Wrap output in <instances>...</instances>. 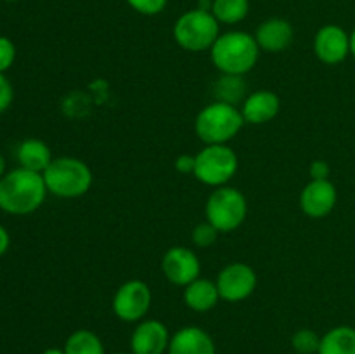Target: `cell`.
Segmentation results:
<instances>
[{
	"label": "cell",
	"mask_w": 355,
	"mask_h": 354,
	"mask_svg": "<svg viewBox=\"0 0 355 354\" xmlns=\"http://www.w3.org/2000/svg\"><path fill=\"white\" fill-rule=\"evenodd\" d=\"M128 6L144 16H156L166 7L168 0H127Z\"/></svg>",
	"instance_id": "25"
},
{
	"label": "cell",
	"mask_w": 355,
	"mask_h": 354,
	"mask_svg": "<svg viewBox=\"0 0 355 354\" xmlns=\"http://www.w3.org/2000/svg\"><path fill=\"white\" fill-rule=\"evenodd\" d=\"M250 10L248 0H214L211 14L218 23L236 24L246 17Z\"/></svg>",
	"instance_id": "22"
},
{
	"label": "cell",
	"mask_w": 355,
	"mask_h": 354,
	"mask_svg": "<svg viewBox=\"0 0 355 354\" xmlns=\"http://www.w3.org/2000/svg\"><path fill=\"white\" fill-rule=\"evenodd\" d=\"M9 245H10L9 233H7V229L3 228V226H0V255H3V253L7 252Z\"/></svg>",
	"instance_id": "30"
},
{
	"label": "cell",
	"mask_w": 355,
	"mask_h": 354,
	"mask_svg": "<svg viewBox=\"0 0 355 354\" xmlns=\"http://www.w3.org/2000/svg\"><path fill=\"white\" fill-rule=\"evenodd\" d=\"M211 62L222 75L243 76L255 68L260 47L255 37L246 31L222 33L210 49Z\"/></svg>",
	"instance_id": "2"
},
{
	"label": "cell",
	"mask_w": 355,
	"mask_h": 354,
	"mask_svg": "<svg viewBox=\"0 0 355 354\" xmlns=\"http://www.w3.org/2000/svg\"><path fill=\"white\" fill-rule=\"evenodd\" d=\"M350 54L355 58V28H354L352 35H350Z\"/></svg>",
	"instance_id": "32"
},
{
	"label": "cell",
	"mask_w": 355,
	"mask_h": 354,
	"mask_svg": "<svg viewBox=\"0 0 355 354\" xmlns=\"http://www.w3.org/2000/svg\"><path fill=\"white\" fill-rule=\"evenodd\" d=\"M162 271L170 283L187 287L200 278L201 262L196 253L187 246H172L163 255Z\"/></svg>",
	"instance_id": "10"
},
{
	"label": "cell",
	"mask_w": 355,
	"mask_h": 354,
	"mask_svg": "<svg viewBox=\"0 0 355 354\" xmlns=\"http://www.w3.org/2000/svg\"><path fill=\"white\" fill-rule=\"evenodd\" d=\"M49 193L59 198H80L92 187L94 176L83 160L61 156L52 160L42 174Z\"/></svg>",
	"instance_id": "4"
},
{
	"label": "cell",
	"mask_w": 355,
	"mask_h": 354,
	"mask_svg": "<svg viewBox=\"0 0 355 354\" xmlns=\"http://www.w3.org/2000/svg\"><path fill=\"white\" fill-rule=\"evenodd\" d=\"M309 174H311L312 180H324L331 174V169H329V165L324 160H314L311 167H309Z\"/></svg>",
	"instance_id": "28"
},
{
	"label": "cell",
	"mask_w": 355,
	"mask_h": 354,
	"mask_svg": "<svg viewBox=\"0 0 355 354\" xmlns=\"http://www.w3.org/2000/svg\"><path fill=\"white\" fill-rule=\"evenodd\" d=\"M113 354H128V353H113ZM132 354V353H130Z\"/></svg>",
	"instance_id": "34"
},
{
	"label": "cell",
	"mask_w": 355,
	"mask_h": 354,
	"mask_svg": "<svg viewBox=\"0 0 355 354\" xmlns=\"http://www.w3.org/2000/svg\"><path fill=\"white\" fill-rule=\"evenodd\" d=\"M243 125L245 118L238 106L214 101L198 113L194 130L205 144H227L239 134Z\"/></svg>",
	"instance_id": "3"
},
{
	"label": "cell",
	"mask_w": 355,
	"mask_h": 354,
	"mask_svg": "<svg viewBox=\"0 0 355 354\" xmlns=\"http://www.w3.org/2000/svg\"><path fill=\"white\" fill-rule=\"evenodd\" d=\"M6 176V160H3V156L0 155V179Z\"/></svg>",
	"instance_id": "33"
},
{
	"label": "cell",
	"mask_w": 355,
	"mask_h": 354,
	"mask_svg": "<svg viewBox=\"0 0 355 354\" xmlns=\"http://www.w3.org/2000/svg\"><path fill=\"white\" fill-rule=\"evenodd\" d=\"M194 165H196V158L193 155H180L175 160V169L180 174H194Z\"/></svg>",
	"instance_id": "29"
},
{
	"label": "cell",
	"mask_w": 355,
	"mask_h": 354,
	"mask_svg": "<svg viewBox=\"0 0 355 354\" xmlns=\"http://www.w3.org/2000/svg\"><path fill=\"white\" fill-rule=\"evenodd\" d=\"M218 235H220V231L211 222L205 221L194 226L193 233H191V238H193V243L198 248H208V246L215 245Z\"/></svg>",
	"instance_id": "24"
},
{
	"label": "cell",
	"mask_w": 355,
	"mask_h": 354,
	"mask_svg": "<svg viewBox=\"0 0 355 354\" xmlns=\"http://www.w3.org/2000/svg\"><path fill=\"white\" fill-rule=\"evenodd\" d=\"M51 148L40 139H26L17 148V162L23 169L31 170V172L44 174L45 169L52 163Z\"/></svg>",
	"instance_id": "18"
},
{
	"label": "cell",
	"mask_w": 355,
	"mask_h": 354,
	"mask_svg": "<svg viewBox=\"0 0 355 354\" xmlns=\"http://www.w3.org/2000/svg\"><path fill=\"white\" fill-rule=\"evenodd\" d=\"M153 294L148 283L130 280L120 285L113 297V312L125 323H139L151 309Z\"/></svg>",
	"instance_id": "8"
},
{
	"label": "cell",
	"mask_w": 355,
	"mask_h": 354,
	"mask_svg": "<svg viewBox=\"0 0 355 354\" xmlns=\"http://www.w3.org/2000/svg\"><path fill=\"white\" fill-rule=\"evenodd\" d=\"M318 354H355V328L335 326L321 337Z\"/></svg>",
	"instance_id": "19"
},
{
	"label": "cell",
	"mask_w": 355,
	"mask_h": 354,
	"mask_svg": "<svg viewBox=\"0 0 355 354\" xmlns=\"http://www.w3.org/2000/svg\"><path fill=\"white\" fill-rule=\"evenodd\" d=\"M207 221L211 222L220 233H231L245 222L248 215L246 196L236 187H217L208 196L205 207Z\"/></svg>",
	"instance_id": "7"
},
{
	"label": "cell",
	"mask_w": 355,
	"mask_h": 354,
	"mask_svg": "<svg viewBox=\"0 0 355 354\" xmlns=\"http://www.w3.org/2000/svg\"><path fill=\"white\" fill-rule=\"evenodd\" d=\"M338 193L329 179L311 180L300 193V208L312 219H322L335 208Z\"/></svg>",
	"instance_id": "13"
},
{
	"label": "cell",
	"mask_w": 355,
	"mask_h": 354,
	"mask_svg": "<svg viewBox=\"0 0 355 354\" xmlns=\"http://www.w3.org/2000/svg\"><path fill=\"white\" fill-rule=\"evenodd\" d=\"M281 110V101L272 90H257L243 101L241 115L245 124L262 125L274 120Z\"/></svg>",
	"instance_id": "15"
},
{
	"label": "cell",
	"mask_w": 355,
	"mask_h": 354,
	"mask_svg": "<svg viewBox=\"0 0 355 354\" xmlns=\"http://www.w3.org/2000/svg\"><path fill=\"white\" fill-rule=\"evenodd\" d=\"M220 37L218 21L208 10L194 9L175 21L173 38L177 44L189 52H203L214 47L217 38Z\"/></svg>",
	"instance_id": "5"
},
{
	"label": "cell",
	"mask_w": 355,
	"mask_h": 354,
	"mask_svg": "<svg viewBox=\"0 0 355 354\" xmlns=\"http://www.w3.org/2000/svg\"><path fill=\"white\" fill-rule=\"evenodd\" d=\"M42 354H64V349H59V347H49V349L44 351Z\"/></svg>",
	"instance_id": "31"
},
{
	"label": "cell",
	"mask_w": 355,
	"mask_h": 354,
	"mask_svg": "<svg viewBox=\"0 0 355 354\" xmlns=\"http://www.w3.org/2000/svg\"><path fill=\"white\" fill-rule=\"evenodd\" d=\"M220 301L217 283L205 278H198L193 283L184 287V302L196 312H208Z\"/></svg>",
	"instance_id": "17"
},
{
	"label": "cell",
	"mask_w": 355,
	"mask_h": 354,
	"mask_svg": "<svg viewBox=\"0 0 355 354\" xmlns=\"http://www.w3.org/2000/svg\"><path fill=\"white\" fill-rule=\"evenodd\" d=\"M64 354H106L103 340L92 330H76L64 344Z\"/></svg>",
	"instance_id": "20"
},
{
	"label": "cell",
	"mask_w": 355,
	"mask_h": 354,
	"mask_svg": "<svg viewBox=\"0 0 355 354\" xmlns=\"http://www.w3.org/2000/svg\"><path fill=\"white\" fill-rule=\"evenodd\" d=\"M295 37L293 26L290 21L272 17L267 19L257 28L255 40L259 44L260 51L266 52H283L291 45Z\"/></svg>",
	"instance_id": "16"
},
{
	"label": "cell",
	"mask_w": 355,
	"mask_h": 354,
	"mask_svg": "<svg viewBox=\"0 0 355 354\" xmlns=\"http://www.w3.org/2000/svg\"><path fill=\"white\" fill-rule=\"evenodd\" d=\"M12 97H14L12 85H10L9 80L3 76V73H0V113H3V111L10 106Z\"/></svg>",
	"instance_id": "27"
},
{
	"label": "cell",
	"mask_w": 355,
	"mask_h": 354,
	"mask_svg": "<svg viewBox=\"0 0 355 354\" xmlns=\"http://www.w3.org/2000/svg\"><path fill=\"white\" fill-rule=\"evenodd\" d=\"M215 101L227 104H238L239 101H245L246 94V83L243 76L238 75H222L214 85Z\"/></svg>",
	"instance_id": "21"
},
{
	"label": "cell",
	"mask_w": 355,
	"mask_h": 354,
	"mask_svg": "<svg viewBox=\"0 0 355 354\" xmlns=\"http://www.w3.org/2000/svg\"><path fill=\"white\" fill-rule=\"evenodd\" d=\"M257 273L245 262H232L225 266L217 276V288L225 302H241L248 298L257 288Z\"/></svg>",
	"instance_id": "9"
},
{
	"label": "cell",
	"mask_w": 355,
	"mask_h": 354,
	"mask_svg": "<svg viewBox=\"0 0 355 354\" xmlns=\"http://www.w3.org/2000/svg\"><path fill=\"white\" fill-rule=\"evenodd\" d=\"M321 335L311 328H300L291 337V346L298 354H318Z\"/></svg>",
	"instance_id": "23"
},
{
	"label": "cell",
	"mask_w": 355,
	"mask_h": 354,
	"mask_svg": "<svg viewBox=\"0 0 355 354\" xmlns=\"http://www.w3.org/2000/svg\"><path fill=\"white\" fill-rule=\"evenodd\" d=\"M168 328L159 319H142L130 337L132 354H165L168 351Z\"/></svg>",
	"instance_id": "11"
},
{
	"label": "cell",
	"mask_w": 355,
	"mask_h": 354,
	"mask_svg": "<svg viewBox=\"0 0 355 354\" xmlns=\"http://www.w3.org/2000/svg\"><path fill=\"white\" fill-rule=\"evenodd\" d=\"M16 59V47L7 37H0V73L7 71Z\"/></svg>",
	"instance_id": "26"
},
{
	"label": "cell",
	"mask_w": 355,
	"mask_h": 354,
	"mask_svg": "<svg viewBox=\"0 0 355 354\" xmlns=\"http://www.w3.org/2000/svg\"><path fill=\"white\" fill-rule=\"evenodd\" d=\"M194 158V177L207 186H225L238 172V155L227 144H205Z\"/></svg>",
	"instance_id": "6"
},
{
	"label": "cell",
	"mask_w": 355,
	"mask_h": 354,
	"mask_svg": "<svg viewBox=\"0 0 355 354\" xmlns=\"http://www.w3.org/2000/svg\"><path fill=\"white\" fill-rule=\"evenodd\" d=\"M314 52L324 65H338L350 54V35L336 24H326L315 33Z\"/></svg>",
	"instance_id": "12"
},
{
	"label": "cell",
	"mask_w": 355,
	"mask_h": 354,
	"mask_svg": "<svg viewBox=\"0 0 355 354\" xmlns=\"http://www.w3.org/2000/svg\"><path fill=\"white\" fill-rule=\"evenodd\" d=\"M47 193L42 174L19 167L0 179V208L12 215L31 214L42 207Z\"/></svg>",
	"instance_id": "1"
},
{
	"label": "cell",
	"mask_w": 355,
	"mask_h": 354,
	"mask_svg": "<svg viewBox=\"0 0 355 354\" xmlns=\"http://www.w3.org/2000/svg\"><path fill=\"white\" fill-rule=\"evenodd\" d=\"M166 354H217V349L207 330L184 326L172 335Z\"/></svg>",
	"instance_id": "14"
}]
</instances>
